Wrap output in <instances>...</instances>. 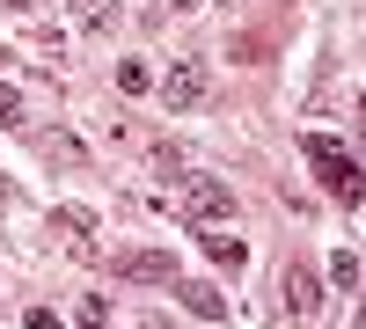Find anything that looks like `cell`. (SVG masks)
Returning <instances> with one entry per match:
<instances>
[{
    "label": "cell",
    "instance_id": "1",
    "mask_svg": "<svg viewBox=\"0 0 366 329\" xmlns=\"http://www.w3.org/2000/svg\"><path fill=\"white\" fill-rule=\"evenodd\" d=\"M162 205H169L176 220H191V227H220V220H234V191L220 183V176H205V168H183V176H169Z\"/></svg>",
    "mask_w": 366,
    "mask_h": 329
},
{
    "label": "cell",
    "instance_id": "2",
    "mask_svg": "<svg viewBox=\"0 0 366 329\" xmlns=\"http://www.w3.org/2000/svg\"><path fill=\"white\" fill-rule=\"evenodd\" d=\"M162 110H205L212 96V66H205V51H176L169 66H162Z\"/></svg>",
    "mask_w": 366,
    "mask_h": 329
},
{
    "label": "cell",
    "instance_id": "3",
    "mask_svg": "<svg viewBox=\"0 0 366 329\" xmlns=\"http://www.w3.org/2000/svg\"><path fill=\"white\" fill-rule=\"evenodd\" d=\"M300 154L315 161V176H322V183L337 191L345 205H359V161H352L345 139H330V132H300Z\"/></svg>",
    "mask_w": 366,
    "mask_h": 329
},
{
    "label": "cell",
    "instance_id": "4",
    "mask_svg": "<svg viewBox=\"0 0 366 329\" xmlns=\"http://www.w3.org/2000/svg\"><path fill=\"white\" fill-rule=\"evenodd\" d=\"M286 308L300 322H315L322 315V271H308V263H286Z\"/></svg>",
    "mask_w": 366,
    "mask_h": 329
},
{
    "label": "cell",
    "instance_id": "5",
    "mask_svg": "<svg viewBox=\"0 0 366 329\" xmlns=\"http://www.w3.org/2000/svg\"><path fill=\"white\" fill-rule=\"evenodd\" d=\"M51 234H59L74 256H96V220H88L81 205H59V213H51Z\"/></svg>",
    "mask_w": 366,
    "mask_h": 329
},
{
    "label": "cell",
    "instance_id": "6",
    "mask_svg": "<svg viewBox=\"0 0 366 329\" xmlns=\"http://www.w3.org/2000/svg\"><path fill=\"white\" fill-rule=\"evenodd\" d=\"M29 146H37L44 161H66V168H88V146H81L74 132H59V125H44V132H29Z\"/></svg>",
    "mask_w": 366,
    "mask_h": 329
},
{
    "label": "cell",
    "instance_id": "7",
    "mask_svg": "<svg viewBox=\"0 0 366 329\" xmlns=\"http://www.w3.org/2000/svg\"><path fill=\"white\" fill-rule=\"evenodd\" d=\"M117 271H125V278H176V256L169 249H125V256H117Z\"/></svg>",
    "mask_w": 366,
    "mask_h": 329
},
{
    "label": "cell",
    "instance_id": "8",
    "mask_svg": "<svg viewBox=\"0 0 366 329\" xmlns=\"http://www.w3.org/2000/svg\"><path fill=\"white\" fill-rule=\"evenodd\" d=\"M169 285H176V300L191 308V315H205V322H227V300H220L212 285H191V278H169Z\"/></svg>",
    "mask_w": 366,
    "mask_h": 329
},
{
    "label": "cell",
    "instance_id": "9",
    "mask_svg": "<svg viewBox=\"0 0 366 329\" xmlns=\"http://www.w3.org/2000/svg\"><path fill=\"white\" fill-rule=\"evenodd\" d=\"M198 249L220 263V271H234V263H242V242H234V234H220V227H198Z\"/></svg>",
    "mask_w": 366,
    "mask_h": 329
},
{
    "label": "cell",
    "instance_id": "10",
    "mask_svg": "<svg viewBox=\"0 0 366 329\" xmlns=\"http://www.w3.org/2000/svg\"><path fill=\"white\" fill-rule=\"evenodd\" d=\"M66 8H74L81 29H110V22H117V0H66Z\"/></svg>",
    "mask_w": 366,
    "mask_h": 329
},
{
    "label": "cell",
    "instance_id": "11",
    "mask_svg": "<svg viewBox=\"0 0 366 329\" xmlns=\"http://www.w3.org/2000/svg\"><path fill=\"white\" fill-rule=\"evenodd\" d=\"M117 88H125V96H154V66H147V59H125V66H117Z\"/></svg>",
    "mask_w": 366,
    "mask_h": 329
},
{
    "label": "cell",
    "instance_id": "12",
    "mask_svg": "<svg viewBox=\"0 0 366 329\" xmlns=\"http://www.w3.org/2000/svg\"><path fill=\"white\" fill-rule=\"evenodd\" d=\"M29 117H22V88L15 81H0V132H22Z\"/></svg>",
    "mask_w": 366,
    "mask_h": 329
},
{
    "label": "cell",
    "instance_id": "13",
    "mask_svg": "<svg viewBox=\"0 0 366 329\" xmlns=\"http://www.w3.org/2000/svg\"><path fill=\"white\" fill-rule=\"evenodd\" d=\"M330 285H337V293L359 285V249H337V263H330Z\"/></svg>",
    "mask_w": 366,
    "mask_h": 329
},
{
    "label": "cell",
    "instance_id": "14",
    "mask_svg": "<svg viewBox=\"0 0 366 329\" xmlns=\"http://www.w3.org/2000/svg\"><path fill=\"white\" fill-rule=\"evenodd\" d=\"M74 322H81V329H103V322H110V308H103V293H88V300L74 308Z\"/></svg>",
    "mask_w": 366,
    "mask_h": 329
},
{
    "label": "cell",
    "instance_id": "15",
    "mask_svg": "<svg viewBox=\"0 0 366 329\" xmlns=\"http://www.w3.org/2000/svg\"><path fill=\"white\" fill-rule=\"evenodd\" d=\"M147 161H154L162 176H183V154H176V146H147Z\"/></svg>",
    "mask_w": 366,
    "mask_h": 329
},
{
    "label": "cell",
    "instance_id": "16",
    "mask_svg": "<svg viewBox=\"0 0 366 329\" xmlns=\"http://www.w3.org/2000/svg\"><path fill=\"white\" fill-rule=\"evenodd\" d=\"M22 329H59V315H51V308L37 300V308H29V315H22Z\"/></svg>",
    "mask_w": 366,
    "mask_h": 329
},
{
    "label": "cell",
    "instance_id": "17",
    "mask_svg": "<svg viewBox=\"0 0 366 329\" xmlns=\"http://www.w3.org/2000/svg\"><path fill=\"white\" fill-rule=\"evenodd\" d=\"M8 8H37V0H8Z\"/></svg>",
    "mask_w": 366,
    "mask_h": 329
}]
</instances>
